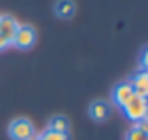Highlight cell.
<instances>
[{"label":"cell","instance_id":"cell-2","mask_svg":"<svg viewBox=\"0 0 148 140\" xmlns=\"http://www.w3.org/2000/svg\"><path fill=\"white\" fill-rule=\"evenodd\" d=\"M8 135H10L11 140H30L34 138V125L26 118H17L10 123Z\"/></svg>","mask_w":148,"mask_h":140},{"label":"cell","instance_id":"cell-14","mask_svg":"<svg viewBox=\"0 0 148 140\" xmlns=\"http://www.w3.org/2000/svg\"><path fill=\"white\" fill-rule=\"evenodd\" d=\"M8 47H10V43H8V41H6V39H4V37H2V36H0V50H6V49H8Z\"/></svg>","mask_w":148,"mask_h":140},{"label":"cell","instance_id":"cell-4","mask_svg":"<svg viewBox=\"0 0 148 140\" xmlns=\"http://www.w3.org/2000/svg\"><path fill=\"white\" fill-rule=\"evenodd\" d=\"M133 95V88H131L130 82H118L114 88H112V93H111V99L116 107H124L127 101L131 99Z\"/></svg>","mask_w":148,"mask_h":140},{"label":"cell","instance_id":"cell-13","mask_svg":"<svg viewBox=\"0 0 148 140\" xmlns=\"http://www.w3.org/2000/svg\"><path fill=\"white\" fill-rule=\"evenodd\" d=\"M135 127H137L139 131H143V133L148 135V122H146V118H145V120H139V122H135Z\"/></svg>","mask_w":148,"mask_h":140},{"label":"cell","instance_id":"cell-8","mask_svg":"<svg viewBox=\"0 0 148 140\" xmlns=\"http://www.w3.org/2000/svg\"><path fill=\"white\" fill-rule=\"evenodd\" d=\"M54 15L58 19H71L75 15V2L73 0H56L54 2Z\"/></svg>","mask_w":148,"mask_h":140},{"label":"cell","instance_id":"cell-10","mask_svg":"<svg viewBox=\"0 0 148 140\" xmlns=\"http://www.w3.org/2000/svg\"><path fill=\"white\" fill-rule=\"evenodd\" d=\"M126 140H148V135H146V133H143V131H139L137 127L133 125L130 131H127Z\"/></svg>","mask_w":148,"mask_h":140},{"label":"cell","instance_id":"cell-15","mask_svg":"<svg viewBox=\"0 0 148 140\" xmlns=\"http://www.w3.org/2000/svg\"><path fill=\"white\" fill-rule=\"evenodd\" d=\"M30 140H38V138H30Z\"/></svg>","mask_w":148,"mask_h":140},{"label":"cell","instance_id":"cell-1","mask_svg":"<svg viewBox=\"0 0 148 140\" xmlns=\"http://www.w3.org/2000/svg\"><path fill=\"white\" fill-rule=\"evenodd\" d=\"M124 114L126 118H130L131 122H139V120H145L146 118V112H148V103H146V97H139V95H131V99L124 105Z\"/></svg>","mask_w":148,"mask_h":140},{"label":"cell","instance_id":"cell-11","mask_svg":"<svg viewBox=\"0 0 148 140\" xmlns=\"http://www.w3.org/2000/svg\"><path fill=\"white\" fill-rule=\"evenodd\" d=\"M38 140H68V135L56 133V131H49V129H47Z\"/></svg>","mask_w":148,"mask_h":140},{"label":"cell","instance_id":"cell-7","mask_svg":"<svg viewBox=\"0 0 148 140\" xmlns=\"http://www.w3.org/2000/svg\"><path fill=\"white\" fill-rule=\"evenodd\" d=\"M133 93L139 97H146L148 95V73L146 71H139L137 75H133V79L130 80Z\"/></svg>","mask_w":148,"mask_h":140},{"label":"cell","instance_id":"cell-9","mask_svg":"<svg viewBox=\"0 0 148 140\" xmlns=\"http://www.w3.org/2000/svg\"><path fill=\"white\" fill-rule=\"evenodd\" d=\"M49 131H56V133H64L68 135L69 133V120L66 116H53L49 120V125H47Z\"/></svg>","mask_w":148,"mask_h":140},{"label":"cell","instance_id":"cell-12","mask_svg":"<svg viewBox=\"0 0 148 140\" xmlns=\"http://www.w3.org/2000/svg\"><path fill=\"white\" fill-rule=\"evenodd\" d=\"M146 67H148V49L145 47L141 52V71H146Z\"/></svg>","mask_w":148,"mask_h":140},{"label":"cell","instance_id":"cell-5","mask_svg":"<svg viewBox=\"0 0 148 140\" xmlns=\"http://www.w3.org/2000/svg\"><path fill=\"white\" fill-rule=\"evenodd\" d=\"M17 28H19V24H17V21H15L13 17H10V15H2V17H0V36H2L10 45H11V41H13V37H15Z\"/></svg>","mask_w":148,"mask_h":140},{"label":"cell","instance_id":"cell-6","mask_svg":"<svg viewBox=\"0 0 148 140\" xmlns=\"http://www.w3.org/2000/svg\"><path fill=\"white\" fill-rule=\"evenodd\" d=\"M88 114L96 122H105L109 118V114H111V107H109L107 101H94L88 107Z\"/></svg>","mask_w":148,"mask_h":140},{"label":"cell","instance_id":"cell-3","mask_svg":"<svg viewBox=\"0 0 148 140\" xmlns=\"http://www.w3.org/2000/svg\"><path fill=\"white\" fill-rule=\"evenodd\" d=\"M36 39H38L36 30H34L32 26H28V24H23V26H19V28H17L11 45L17 47V49H21V50H28L30 47H34Z\"/></svg>","mask_w":148,"mask_h":140}]
</instances>
